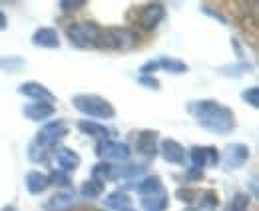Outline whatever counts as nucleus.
Listing matches in <instances>:
<instances>
[{"instance_id": "1", "label": "nucleus", "mask_w": 259, "mask_h": 211, "mask_svg": "<svg viewBox=\"0 0 259 211\" xmlns=\"http://www.w3.org/2000/svg\"><path fill=\"white\" fill-rule=\"evenodd\" d=\"M186 108H188V114L195 120V123L211 134L227 136L237 125L233 110L218 100H194Z\"/></svg>"}, {"instance_id": "2", "label": "nucleus", "mask_w": 259, "mask_h": 211, "mask_svg": "<svg viewBox=\"0 0 259 211\" xmlns=\"http://www.w3.org/2000/svg\"><path fill=\"white\" fill-rule=\"evenodd\" d=\"M72 104L78 112H82L88 118L96 120H112L116 116V108L98 94H76L72 98Z\"/></svg>"}, {"instance_id": "3", "label": "nucleus", "mask_w": 259, "mask_h": 211, "mask_svg": "<svg viewBox=\"0 0 259 211\" xmlns=\"http://www.w3.org/2000/svg\"><path fill=\"white\" fill-rule=\"evenodd\" d=\"M102 30L96 22H74L66 28V38L74 48L88 50V48H100Z\"/></svg>"}, {"instance_id": "4", "label": "nucleus", "mask_w": 259, "mask_h": 211, "mask_svg": "<svg viewBox=\"0 0 259 211\" xmlns=\"http://www.w3.org/2000/svg\"><path fill=\"white\" fill-rule=\"evenodd\" d=\"M138 46V34L130 28H108L102 30L100 48L116 50V52H128Z\"/></svg>"}, {"instance_id": "5", "label": "nucleus", "mask_w": 259, "mask_h": 211, "mask_svg": "<svg viewBox=\"0 0 259 211\" xmlns=\"http://www.w3.org/2000/svg\"><path fill=\"white\" fill-rule=\"evenodd\" d=\"M190 159H192V167L188 170V176L192 180H197L201 178L203 170L207 165H218L220 163V151L213 146H194L190 150Z\"/></svg>"}, {"instance_id": "6", "label": "nucleus", "mask_w": 259, "mask_h": 211, "mask_svg": "<svg viewBox=\"0 0 259 211\" xmlns=\"http://www.w3.org/2000/svg\"><path fill=\"white\" fill-rule=\"evenodd\" d=\"M68 132H70V128H68V123L64 120H52V121H46L40 130H38V134H36V138H34L32 142L34 144H38L40 148H44V150L52 151L56 148V144L68 136Z\"/></svg>"}, {"instance_id": "7", "label": "nucleus", "mask_w": 259, "mask_h": 211, "mask_svg": "<svg viewBox=\"0 0 259 211\" xmlns=\"http://www.w3.org/2000/svg\"><path fill=\"white\" fill-rule=\"evenodd\" d=\"M96 155L102 161H128L132 151L128 144L114 142V140H102L96 144Z\"/></svg>"}, {"instance_id": "8", "label": "nucleus", "mask_w": 259, "mask_h": 211, "mask_svg": "<svg viewBox=\"0 0 259 211\" xmlns=\"http://www.w3.org/2000/svg\"><path fill=\"white\" fill-rule=\"evenodd\" d=\"M163 18H165V6L162 2H150L140 12V28L146 32L156 30Z\"/></svg>"}, {"instance_id": "9", "label": "nucleus", "mask_w": 259, "mask_h": 211, "mask_svg": "<svg viewBox=\"0 0 259 211\" xmlns=\"http://www.w3.org/2000/svg\"><path fill=\"white\" fill-rule=\"evenodd\" d=\"M249 159V148L245 144H229L224 150V165L227 170L243 167Z\"/></svg>"}, {"instance_id": "10", "label": "nucleus", "mask_w": 259, "mask_h": 211, "mask_svg": "<svg viewBox=\"0 0 259 211\" xmlns=\"http://www.w3.org/2000/svg\"><path fill=\"white\" fill-rule=\"evenodd\" d=\"M158 151H160V155H162L167 163H178V165H184L186 163V148L180 142L171 140V138L162 140Z\"/></svg>"}, {"instance_id": "11", "label": "nucleus", "mask_w": 259, "mask_h": 211, "mask_svg": "<svg viewBox=\"0 0 259 211\" xmlns=\"http://www.w3.org/2000/svg\"><path fill=\"white\" fill-rule=\"evenodd\" d=\"M158 140H160V134L156 130H142L138 134V140H136V150H138V153H142L146 157H156Z\"/></svg>"}, {"instance_id": "12", "label": "nucleus", "mask_w": 259, "mask_h": 211, "mask_svg": "<svg viewBox=\"0 0 259 211\" xmlns=\"http://www.w3.org/2000/svg\"><path fill=\"white\" fill-rule=\"evenodd\" d=\"M18 94L20 96H26V98H32L34 102H50V104H54V94L48 90L44 84H40V82H22L20 86H18Z\"/></svg>"}, {"instance_id": "13", "label": "nucleus", "mask_w": 259, "mask_h": 211, "mask_svg": "<svg viewBox=\"0 0 259 211\" xmlns=\"http://www.w3.org/2000/svg\"><path fill=\"white\" fill-rule=\"evenodd\" d=\"M54 157H56V163H58L60 172H64V174L76 172L80 167V163H82V157L78 155V151L64 148V146H60V148L54 150Z\"/></svg>"}, {"instance_id": "14", "label": "nucleus", "mask_w": 259, "mask_h": 211, "mask_svg": "<svg viewBox=\"0 0 259 211\" xmlns=\"http://www.w3.org/2000/svg\"><path fill=\"white\" fill-rule=\"evenodd\" d=\"M54 112H56V108H54V104H50V102H32V104H26V106L22 108V114L32 121L48 120V118L54 116Z\"/></svg>"}, {"instance_id": "15", "label": "nucleus", "mask_w": 259, "mask_h": 211, "mask_svg": "<svg viewBox=\"0 0 259 211\" xmlns=\"http://www.w3.org/2000/svg\"><path fill=\"white\" fill-rule=\"evenodd\" d=\"M32 44L38 48H48V50H56L60 48V36L54 28L42 26L38 30H34L32 34Z\"/></svg>"}, {"instance_id": "16", "label": "nucleus", "mask_w": 259, "mask_h": 211, "mask_svg": "<svg viewBox=\"0 0 259 211\" xmlns=\"http://www.w3.org/2000/svg\"><path fill=\"white\" fill-rule=\"evenodd\" d=\"M78 130H80L84 136L96 138L98 142H102V140H110V134H112V132H110L106 125H102V123H98V121H92V120L78 121Z\"/></svg>"}, {"instance_id": "17", "label": "nucleus", "mask_w": 259, "mask_h": 211, "mask_svg": "<svg viewBox=\"0 0 259 211\" xmlns=\"http://www.w3.org/2000/svg\"><path fill=\"white\" fill-rule=\"evenodd\" d=\"M140 203L146 211H165L167 209V193L165 191H158V193H152V195H142L140 197Z\"/></svg>"}, {"instance_id": "18", "label": "nucleus", "mask_w": 259, "mask_h": 211, "mask_svg": "<svg viewBox=\"0 0 259 211\" xmlns=\"http://www.w3.org/2000/svg\"><path fill=\"white\" fill-rule=\"evenodd\" d=\"M104 203H106V207H108V209L126 211V209H130V205H132V199H130V195L126 193V191L118 189V191L108 193V197L104 199Z\"/></svg>"}, {"instance_id": "19", "label": "nucleus", "mask_w": 259, "mask_h": 211, "mask_svg": "<svg viewBox=\"0 0 259 211\" xmlns=\"http://www.w3.org/2000/svg\"><path fill=\"white\" fill-rule=\"evenodd\" d=\"M26 189L32 193V195H38V193H42V191H46L48 189V176L46 174H42V172H28L26 174Z\"/></svg>"}, {"instance_id": "20", "label": "nucleus", "mask_w": 259, "mask_h": 211, "mask_svg": "<svg viewBox=\"0 0 259 211\" xmlns=\"http://www.w3.org/2000/svg\"><path fill=\"white\" fill-rule=\"evenodd\" d=\"M158 68H160V70H165L167 74H176V76L190 72V66H188L186 62L176 60V58H169V56H162V58H158Z\"/></svg>"}, {"instance_id": "21", "label": "nucleus", "mask_w": 259, "mask_h": 211, "mask_svg": "<svg viewBox=\"0 0 259 211\" xmlns=\"http://www.w3.org/2000/svg\"><path fill=\"white\" fill-rule=\"evenodd\" d=\"M134 189L140 193V197L142 195H152V193H158V191H162V180H160V176H148V178H144V180L140 181L138 185H134Z\"/></svg>"}, {"instance_id": "22", "label": "nucleus", "mask_w": 259, "mask_h": 211, "mask_svg": "<svg viewBox=\"0 0 259 211\" xmlns=\"http://www.w3.org/2000/svg\"><path fill=\"white\" fill-rule=\"evenodd\" d=\"M72 203H74V191H60V193H56V195L50 197V201H48V209L66 211L72 207Z\"/></svg>"}, {"instance_id": "23", "label": "nucleus", "mask_w": 259, "mask_h": 211, "mask_svg": "<svg viewBox=\"0 0 259 211\" xmlns=\"http://www.w3.org/2000/svg\"><path fill=\"white\" fill-rule=\"evenodd\" d=\"M146 163H128V165H114L112 172V180H120V178H134L146 172Z\"/></svg>"}, {"instance_id": "24", "label": "nucleus", "mask_w": 259, "mask_h": 211, "mask_svg": "<svg viewBox=\"0 0 259 211\" xmlns=\"http://www.w3.org/2000/svg\"><path fill=\"white\" fill-rule=\"evenodd\" d=\"M102 191H104V183L96 180L84 181L82 187H80V195L86 197V199H96V197L102 195Z\"/></svg>"}, {"instance_id": "25", "label": "nucleus", "mask_w": 259, "mask_h": 211, "mask_svg": "<svg viewBox=\"0 0 259 211\" xmlns=\"http://www.w3.org/2000/svg\"><path fill=\"white\" fill-rule=\"evenodd\" d=\"M253 70V66L249 64V62H239V64H229V66H224V68H220V72L224 74V76H229V78H239V76H245L247 72H251Z\"/></svg>"}, {"instance_id": "26", "label": "nucleus", "mask_w": 259, "mask_h": 211, "mask_svg": "<svg viewBox=\"0 0 259 211\" xmlns=\"http://www.w3.org/2000/svg\"><path fill=\"white\" fill-rule=\"evenodd\" d=\"M112 172H114V165L110 161H98L92 167V180L106 183V180H112Z\"/></svg>"}, {"instance_id": "27", "label": "nucleus", "mask_w": 259, "mask_h": 211, "mask_svg": "<svg viewBox=\"0 0 259 211\" xmlns=\"http://www.w3.org/2000/svg\"><path fill=\"white\" fill-rule=\"evenodd\" d=\"M24 66H26V62L22 60L20 56H4V58H0V68L4 72H18Z\"/></svg>"}, {"instance_id": "28", "label": "nucleus", "mask_w": 259, "mask_h": 211, "mask_svg": "<svg viewBox=\"0 0 259 211\" xmlns=\"http://www.w3.org/2000/svg\"><path fill=\"white\" fill-rule=\"evenodd\" d=\"M48 155H50V151L44 150V148H40V146L34 144V142H30V146H28V157L32 159L34 163H42V161H46Z\"/></svg>"}, {"instance_id": "29", "label": "nucleus", "mask_w": 259, "mask_h": 211, "mask_svg": "<svg viewBox=\"0 0 259 211\" xmlns=\"http://www.w3.org/2000/svg\"><path fill=\"white\" fill-rule=\"evenodd\" d=\"M241 100H243V104H247V106H251V108H259V88L257 86H251V88H245V90L241 92Z\"/></svg>"}, {"instance_id": "30", "label": "nucleus", "mask_w": 259, "mask_h": 211, "mask_svg": "<svg viewBox=\"0 0 259 211\" xmlns=\"http://www.w3.org/2000/svg\"><path fill=\"white\" fill-rule=\"evenodd\" d=\"M229 211H249V195L237 193L229 203Z\"/></svg>"}, {"instance_id": "31", "label": "nucleus", "mask_w": 259, "mask_h": 211, "mask_svg": "<svg viewBox=\"0 0 259 211\" xmlns=\"http://www.w3.org/2000/svg\"><path fill=\"white\" fill-rule=\"evenodd\" d=\"M86 6H88L86 0H60L58 2V8L62 12H76V10H82Z\"/></svg>"}, {"instance_id": "32", "label": "nucleus", "mask_w": 259, "mask_h": 211, "mask_svg": "<svg viewBox=\"0 0 259 211\" xmlns=\"http://www.w3.org/2000/svg\"><path fill=\"white\" fill-rule=\"evenodd\" d=\"M48 183L50 185H60V187H70V178H68V174L64 172H60V170H54L50 176H48Z\"/></svg>"}, {"instance_id": "33", "label": "nucleus", "mask_w": 259, "mask_h": 211, "mask_svg": "<svg viewBox=\"0 0 259 211\" xmlns=\"http://www.w3.org/2000/svg\"><path fill=\"white\" fill-rule=\"evenodd\" d=\"M199 8H201V12H203V14H207V16H211L213 20H220V22H222L224 26H227V24H229V20H227V16H226V14H222L220 10H213V8H211V6H207V4H201Z\"/></svg>"}, {"instance_id": "34", "label": "nucleus", "mask_w": 259, "mask_h": 211, "mask_svg": "<svg viewBox=\"0 0 259 211\" xmlns=\"http://www.w3.org/2000/svg\"><path fill=\"white\" fill-rule=\"evenodd\" d=\"M215 205H218V193H215L213 189L203 191V193H201V207L211 209V207H215Z\"/></svg>"}, {"instance_id": "35", "label": "nucleus", "mask_w": 259, "mask_h": 211, "mask_svg": "<svg viewBox=\"0 0 259 211\" xmlns=\"http://www.w3.org/2000/svg\"><path fill=\"white\" fill-rule=\"evenodd\" d=\"M138 84L148 90H160V82L154 76H138Z\"/></svg>"}, {"instance_id": "36", "label": "nucleus", "mask_w": 259, "mask_h": 211, "mask_svg": "<svg viewBox=\"0 0 259 211\" xmlns=\"http://www.w3.org/2000/svg\"><path fill=\"white\" fill-rule=\"evenodd\" d=\"M176 195H178L182 201H194L195 191L194 189H184V187H182V189H178V191H176Z\"/></svg>"}, {"instance_id": "37", "label": "nucleus", "mask_w": 259, "mask_h": 211, "mask_svg": "<svg viewBox=\"0 0 259 211\" xmlns=\"http://www.w3.org/2000/svg\"><path fill=\"white\" fill-rule=\"evenodd\" d=\"M6 28H8V18H6V14L0 10V32L6 30Z\"/></svg>"}, {"instance_id": "38", "label": "nucleus", "mask_w": 259, "mask_h": 211, "mask_svg": "<svg viewBox=\"0 0 259 211\" xmlns=\"http://www.w3.org/2000/svg\"><path fill=\"white\" fill-rule=\"evenodd\" d=\"M2 211H16V209L12 205H6V207H2Z\"/></svg>"}, {"instance_id": "39", "label": "nucleus", "mask_w": 259, "mask_h": 211, "mask_svg": "<svg viewBox=\"0 0 259 211\" xmlns=\"http://www.w3.org/2000/svg\"><path fill=\"white\" fill-rule=\"evenodd\" d=\"M188 211H201V209H188Z\"/></svg>"}, {"instance_id": "40", "label": "nucleus", "mask_w": 259, "mask_h": 211, "mask_svg": "<svg viewBox=\"0 0 259 211\" xmlns=\"http://www.w3.org/2000/svg\"><path fill=\"white\" fill-rule=\"evenodd\" d=\"M126 211H134V209H126Z\"/></svg>"}, {"instance_id": "41", "label": "nucleus", "mask_w": 259, "mask_h": 211, "mask_svg": "<svg viewBox=\"0 0 259 211\" xmlns=\"http://www.w3.org/2000/svg\"><path fill=\"white\" fill-rule=\"evenodd\" d=\"M104 211H106V209H104Z\"/></svg>"}]
</instances>
